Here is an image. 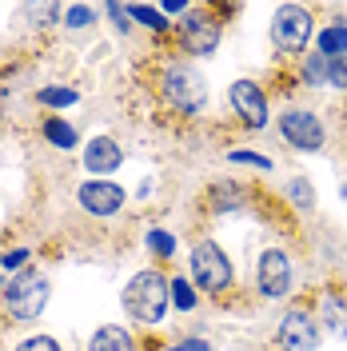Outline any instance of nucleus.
<instances>
[{
    "label": "nucleus",
    "mask_w": 347,
    "mask_h": 351,
    "mask_svg": "<svg viewBox=\"0 0 347 351\" xmlns=\"http://www.w3.org/2000/svg\"><path fill=\"white\" fill-rule=\"evenodd\" d=\"M0 291H4V280H0Z\"/></svg>",
    "instance_id": "33"
},
{
    "label": "nucleus",
    "mask_w": 347,
    "mask_h": 351,
    "mask_svg": "<svg viewBox=\"0 0 347 351\" xmlns=\"http://www.w3.org/2000/svg\"><path fill=\"white\" fill-rule=\"evenodd\" d=\"M311 12L300 8V4H283L276 8V16H272V40L280 52H304L307 40H311Z\"/></svg>",
    "instance_id": "5"
},
{
    "label": "nucleus",
    "mask_w": 347,
    "mask_h": 351,
    "mask_svg": "<svg viewBox=\"0 0 347 351\" xmlns=\"http://www.w3.org/2000/svg\"><path fill=\"white\" fill-rule=\"evenodd\" d=\"M160 92H164V100H168L176 112H188V116L208 104V80H204L200 68H192V64H172L168 68Z\"/></svg>",
    "instance_id": "3"
},
{
    "label": "nucleus",
    "mask_w": 347,
    "mask_h": 351,
    "mask_svg": "<svg viewBox=\"0 0 347 351\" xmlns=\"http://www.w3.org/2000/svg\"><path fill=\"white\" fill-rule=\"evenodd\" d=\"M168 307H172V280H164L156 267L136 271L124 284V311L136 324H164Z\"/></svg>",
    "instance_id": "1"
},
{
    "label": "nucleus",
    "mask_w": 347,
    "mask_h": 351,
    "mask_svg": "<svg viewBox=\"0 0 347 351\" xmlns=\"http://www.w3.org/2000/svg\"><path fill=\"white\" fill-rule=\"evenodd\" d=\"M219 36H224V28L204 12H192L180 24V44L188 48V56H212L219 48Z\"/></svg>",
    "instance_id": "10"
},
{
    "label": "nucleus",
    "mask_w": 347,
    "mask_h": 351,
    "mask_svg": "<svg viewBox=\"0 0 347 351\" xmlns=\"http://www.w3.org/2000/svg\"><path fill=\"white\" fill-rule=\"evenodd\" d=\"M280 136L291 144V148H300V152H320L327 140L324 132V120L315 116V112H304V108H291L280 116Z\"/></svg>",
    "instance_id": "6"
},
{
    "label": "nucleus",
    "mask_w": 347,
    "mask_h": 351,
    "mask_svg": "<svg viewBox=\"0 0 347 351\" xmlns=\"http://www.w3.org/2000/svg\"><path fill=\"white\" fill-rule=\"evenodd\" d=\"M172 351H212V348H208L204 339H184V343H176Z\"/></svg>",
    "instance_id": "30"
},
{
    "label": "nucleus",
    "mask_w": 347,
    "mask_h": 351,
    "mask_svg": "<svg viewBox=\"0 0 347 351\" xmlns=\"http://www.w3.org/2000/svg\"><path fill=\"white\" fill-rule=\"evenodd\" d=\"M256 284H260L263 300H283L291 291V260L283 247H267L256 267Z\"/></svg>",
    "instance_id": "9"
},
{
    "label": "nucleus",
    "mask_w": 347,
    "mask_h": 351,
    "mask_svg": "<svg viewBox=\"0 0 347 351\" xmlns=\"http://www.w3.org/2000/svg\"><path fill=\"white\" fill-rule=\"evenodd\" d=\"M40 132H44V140H48L52 148H64V152L80 144V132L72 128L68 120H60V116H48V120L40 124Z\"/></svg>",
    "instance_id": "15"
},
{
    "label": "nucleus",
    "mask_w": 347,
    "mask_h": 351,
    "mask_svg": "<svg viewBox=\"0 0 347 351\" xmlns=\"http://www.w3.org/2000/svg\"><path fill=\"white\" fill-rule=\"evenodd\" d=\"M228 100H232L236 116L252 132L267 128V100H263L260 84H252V80H236V84H232V92H228Z\"/></svg>",
    "instance_id": "11"
},
{
    "label": "nucleus",
    "mask_w": 347,
    "mask_h": 351,
    "mask_svg": "<svg viewBox=\"0 0 347 351\" xmlns=\"http://www.w3.org/2000/svg\"><path fill=\"white\" fill-rule=\"evenodd\" d=\"M108 16L116 21L120 32H128V28H132V16H128V8H124V4H108Z\"/></svg>",
    "instance_id": "29"
},
{
    "label": "nucleus",
    "mask_w": 347,
    "mask_h": 351,
    "mask_svg": "<svg viewBox=\"0 0 347 351\" xmlns=\"http://www.w3.org/2000/svg\"><path fill=\"white\" fill-rule=\"evenodd\" d=\"M120 164H124V148H120L112 136H92V140L84 144V168L92 172V180L116 172Z\"/></svg>",
    "instance_id": "12"
},
{
    "label": "nucleus",
    "mask_w": 347,
    "mask_h": 351,
    "mask_svg": "<svg viewBox=\"0 0 347 351\" xmlns=\"http://www.w3.org/2000/svg\"><path fill=\"white\" fill-rule=\"evenodd\" d=\"M212 204H216L219 212H232V208H243L248 196H243V188H239V184L224 180V184H216V192H212Z\"/></svg>",
    "instance_id": "18"
},
{
    "label": "nucleus",
    "mask_w": 347,
    "mask_h": 351,
    "mask_svg": "<svg viewBox=\"0 0 347 351\" xmlns=\"http://www.w3.org/2000/svg\"><path fill=\"white\" fill-rule=\"evenodd\" d=\"M192 280L204 287V291H212V295H219V291L232 287V260L224 256L219 243L204 240V243L192 247Z\"/></svg>",
    "instance_id": "4"
},
{
    "label": "nucleus",
    "mask_w": 347,
    "mask_h": 351,
    "mask_svg": "<svg viewBox=\"0 0 347 351\" xmlns=\"http://www.w3.org/2000/svg\"><path fill=\"white\" fill-rule=\"evenodd\" d=\"M287 196L296 199V208H311V204H315V192H311V184H307L304 176H296V180L287 184Z\"/></svg>",
    "instance_id": "23"
},
{
    "label": "nucleus",
    "mask_w": 347,
    "mask_h": 351,
    "mask_svg": "<svg viewBox=\"0 0 347 351\" xmlns=\"http://www.w3.org/2000/svg\"><path fill=\"white\" fill-rule=\"evenodd\" d=\"M24 260H28V247H8V252L0 256V267H4V271H12V267H21Z\"/></svg>",
    "instance_id": "28"
},
{
    "label": "nucleus",
    "mask_w": 347,
    "mask_h": 351,
    "mask_svg": "<svg viewBox=\"0 0 347 351\" xmlns=\"http://www.w3.org/2000/svg\"><path fill=\"white\" fill-rule=\"evenodd\" d=\"M324 328L335 339H347V300L344 295H324Z\"/></svg>",
    "instance_id": "16"
},
{
    "label": "nucleus",
    "mask_w": 347,
    "mask_h": 351,
    "mask_svg": "<svg viewBox=\"0 0 347 351\" xmlns=\"http://www.w3.org/2000/svg\"><path fill=\"white\" fill-rule=\"evenodd\" d=\"M327 68H331L327 56H320V52H315V56H307V60H304V80H307V84H324Z\"/></svg>",
    "instance_id": "21"
},
{
    "label": "nucleus",
    "mask_w": 347,
    "mask_h": 351,
    "mask_svg": "<svg viewBox=\"0 0 347 351\" xmlns=\"http://www.w3.org/2000/svg\"><path fill=\"white\" fill-rule=\"evenodd\" d=\"M124 199H128V192H124L116 180H84V184L76 188V204L96 219L116 216V212L124 208Z\"/></svg>",
    "instance_id": "7"
},
{
    "label": "nucleus",
    "mask_w": 347,
    "mask_h": 351,
    "mask_svg": "<svg viewBox=\"0 0 347 351\" xmlns=\"http://www.w3.org/2000/svg\"><path fill=\"white\" fill-rule=\"evenodd\" d=\"M36 100L48 104V108H72V104L80 100V92H76V88H68V84H48V88L36 92Z\"/></svg>",
    "instance_id": "17"
},
{
    "label": "nucleus",
    "mask_w": 347,
    "mask_h": 351,
    "mask_svg": "<svg viewBox=\"0 0 347 351\" xmlns=\"http://www.w3.org/2000/svg\"><path fill=\"white\" fill-rule=\"evenodd\" d=\"M276 339H280L283 351H315L320 324H315V315L307 307H291V311H283L280 328H276Z\"/></svg>",
    "instance_id": "8"
},
{
    "label": "nucleus",
    "mask_w": 347,
    "mask_h": 351,
    "mask_svg": "<svg viewBox=\"0 0 347 351\" xmlns=\"http://www.w3.org/2000/svg\"><path fill=\"white\" fill-rule=\"evenodd\" d=\"M48 295L52 287L40 271H21L4 284V307H8V319L16 324H28V319H40L44 307H48Z\"/></svg>",
    "instance_id": "2"
},
{
    "label": "nucleus",
    "mask_w": 347,
    "mask_h": 351,
    "mask_svg": "<svg viewBox=\"0 0 347 351\" xmlns=\"http://www.w3.org/2000/svg\"><path fill=\"white\" fill-rule=\"evenodd\" d=\"M128 16H132V21H140L144 28H156V32L172 28V24L164 21V12H160V8H152V4H128Z\"/></svg>",
    "instance_id": "19"
},
{
    "label": "nucleus",
    "mask_w": 347,
    "mask_h": 351,
    "mask_svg": "<svg viewBox=\"0 0 347 351\" xmlns=\"http://www.w3.org/2000/svg\"><path fill=\"white\" fill-rule=\"evenodd\" d=\"M92 21H96V8L92 4H68L64 8V28H72V32L88 28Z\"/></svg>",
    "instance_id": "20"
},
{
    "label": "nucleus",
    "mask_w": 347,
    "mask_h": 351,
    "mask_svg": "<svg viewBox=\"0 0 347 351\" xmlns=\"http://www.w3.org/2000/svg\"><path fill=\"white\" fill-rule=\"evenodd\" d=\"M327 84L339 88V92H347V56L331 60V68H327Z\"/></svg>",
    "instance_id": "26"
},
{
    "label": "nucleus",
    "mask_w": 347,
    "mask_h": 351,
    "mask_svg": "<svg viewBox=\"0 0 347 351\" xmlns=\"http://www.w3.org/2000/svg\"><path fill=\"white\" fill-rule=\"evenodd\" d=\"M164 12H184V0H164Z\"/></svg>",
    "instance_id": "31"
},
{
    "label": "nucleus",
    "mask_w": 347,
    "mask_h": 351,
    "mask_svg": "<svg viewBox=\"0 0 347 351\" xmlns=\"http://www.w3.org/2000/svg\"><path fill=\"white\" fill-rule=\"evenodd\" d=\"M172 304L180 307V311H192L195 307V287L188 284V280H172Z\"/></svg>",
    "instance_id": "24"
},
{
    "label": "nucleus",
    "mask_w": 347,
    "mask_h": 351,
    "mask_svg": "<svg viewBox=\"0 0 347 351\" xmlns=\"http://www.w3.org/2000/svg\"><path fill=\"white\" fill-rule=\"evenodd\" d=\"M228 160H236V164H256V168H263V172L272 168V160H267V156H260V152H248V148H236V152L228 156Z\"/></svg>",
    "instance_id": "27"
},
{
    "label": "nucleus",
    "mask_w": 347,
    "mask_h": 351,
    "mask_svg": "<svg viewBox=\"0 0 347 351\" xmlns=\"http://www.w3.org/2000/svg\"><path fill=\"white\" fill-rule=\"evenodd\" d=\"M88 351H136V343H132V335L120 324H104V328L92 331Z\"/></svg>",
    "instance_id": "13"
},
{
    "label": "nucleus",
    "mask_w": 347,
    "mask_h": 351,
    "mask_svg": "<svg viewBox=\"0 0 347 351\" xmlns=\"http://www.w3.org/2000/svg\"><path fill=\"white\" fill-rule=\"evenodd\" d=\"M339 196H344V204H347V184H344V188H339Z\"/></svg>",
    "instance_id": "32"
},
{
    "label": "nucleus",
    "mask_w": 347,
    "mask_h": 351,
    "mask_svg": "<svg viewBox=\"0 0 347 351\" xmlns=\"http://www.w3.org/2000/svg\"><path fill=\"white\" fill-rule=\"evenodd\" d=\"M12 351H64V348H60V339H52V335H28V339H21Z\"/></svg>",
    "instance_id": "25"
},
{
    "label": "nucleus",
    "mask_w": 347,
    "mask_h": 351,
    "mask_svg": "<svg viewBox=\"0 0 347 351\" xmlns=\"http://www.w3.org/2000/svg\"><path fill=\"white\" fill-rule=\"evenodd\" d=\"M315 48H320V56H327V60H339V56H347V24L344 21L327 24L324 32L315 36Z\"/></svg>",
    "instance_id": "14"
},
{
    "label": "nucleus",
    "mask_w": 347,
    "mask_h": 351,
    "mask_svg": "<svg viewBox=\"0 0 347 351\" xmlns=\"http://www.w3.org/2000/svg\"><path fill=\"white\" fill-rule=\"evenodd\" d=\"M148 247H152L160 260H168V256H176V236L160 232V228H152V232H148Z\"/></svg>",
    "instance_id": "22"
}]
</instances>
